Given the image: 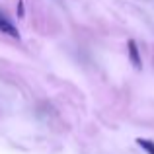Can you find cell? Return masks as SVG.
<instances>
[{
  "instance_id": "cell-1",
  "label": "cell",
  "mask_w": 154,
  "mask_h": 154,
  "mask_svg": "<svg viewBox=\"0 0 154 154\" xmlns=\"http://www.w3.org/2000/svg\"><path fill=\"white\" fill-rule=\"evenodd\" d=\"M0 31H2V33H6V35H10V37H14V39L20 37V31L16 29V26L12 22H8L4 14H0Z\"/></svg>"
},
{
  "instance_id": "cell-4",
  "label": "cell",
  "mask_w": 154,
  "mask_h": 154,
  "mask_svg": "<svg viewBox=\"0 0 154 154\" xmlns=\"http://www.w3.org/2000/svg\"><path fill=\"white\" fill-rule=\"evenodd\" d=\"M18 16H20V18L23 16V0H20V2H18Z\"/></svg>"
},
{
  "instance_id": "cell-2",
  "label": "cell",
  "mask_w": 154,
  "mask_h": 154,
  "mask_svg": "<svg viewBox=\"0 0 154 154\" xmlns=\"http://www.w3.org/2000/svg\"><path fill=\"white\" fill-rule=\"evenodd\" d=\"M129 59H131V63H133L135 68L143 66V60H140V55H139V47H137V43L133 41V39L129 41Z\"/></svg>"
},
{
  "instance_id": "cell-3",
  "label": "cell",
  "mask_w": 154,
  "mask_h": 154,
  "mask_svg": "<svg viewBox=\"0 0 154 154\" xmlns=\"http://www.w3.org/2000/svg\"><path fill=\"white\" fill-rule=\"evenodd\" d=\"M137 143H139L140 148H144L148 154H154V143L152 140H146V139H137Z\"/></svg>"
}]
</instances>
